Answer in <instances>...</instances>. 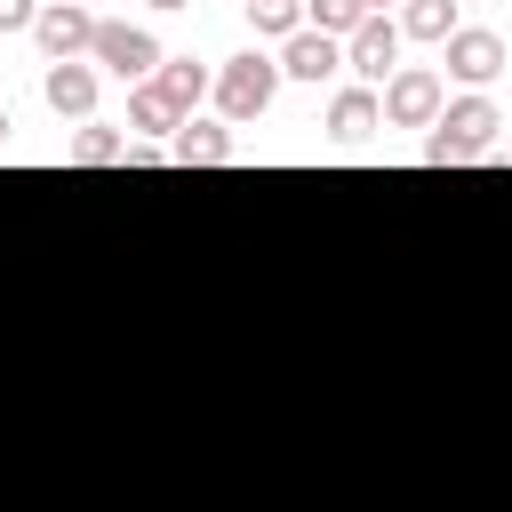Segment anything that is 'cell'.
<instances>
[{
    "label": "cell",
    "mask_w": 512,
    "mask_h": 512,
    "mask_svg": "<svg viewBox=\"0 0 512 512\" xmlns=\"http://www.w3.org/2000/svg\"><path fill=\"white\" fill-rule=\"evenodd\" d=\"M496 128H504V112H496L488 96H456V104H440V120H432V136H424V160H432V168L496 160Z\"/></svg>",
    "instance_id": "obj_1"
},
{
    "label": "cell",
    "mask_w": 512,
    "mask_h": 512,
    "mask_svg": "<svg viewBox=\"0 0 512 512\" xmlns=\"http://www.w3.org/2000/svg\"><path fill=\"white\" fill-rule=\"evenodd\" d=\"M216 112L224 120H256V112H272V96H280V64L264 56V48H240L232 64H216Z\"/></svg>",
    "instance_id": "obj_2"
},
{
    "label": "cell",
    "mask_w": 512,
    "mask_h": 512,
    "mask_svg": "<svg viewBox=\"0 0 512 512\" xmlns=\"http://www.w3.org/2000/svg\"><path fill=\"white\" fill-rule=\"evenodd\" d=\"M440 104H448V96H440V72H432V64H400V72L376 88V120H384V128H432Z\"/></svg>",
    "instance_id": "obj_3"
},
{
    "label": "cell",
    "mask_w": 512,
    "mask_h": 512,
    "mask_svg": "<svg viewBox=\"0 0 512 512\" xmlns=\"http://www.w3.org/2000/svg\"><path fill=\"white\" fill-rule=\"evenodd\" d=\"M88 56H96L104 72H120V80H152V64H160V40H152L144 24L96 16V32H88Z\"/></svg>",
    "instance_id": "obj_4"
},
{
    "label": "cell",
    "mask_w": 512,
    "mask_h": 512,
    "mask_svg": "<svg viewBox=\"0 0 512 512\" xmlns=\"http://www.w3.org/2000/svg\"><path fill=\"white\" fill-rule=\"evenodd\" d=\"M336 48H344V72H360V88H384L400 72V24L392 16H360Z\"/></svg>",
    "instance_id": "obj_5"
},
{
    "label": "cell",
    "mask_w": 512,
    "mask_h": 512,
    "mask_svg": "<svg viewBox=\"0 0 512 512\" xmlns=\"http://www.w3.org/2000/svg\"><path fill=\"white\" fill-rule=\"evenodd\" d=\"M88 32H96V16H88V8H72V0H48V8L32 16V40L48 48V64L88 56Z\"/></svg>",
    "instance_id": "obj_6"
},
{
    "label": "cell",
    "mask_w": 512,
    "mask_h": 512,
    "mask_svg": "<svg viewBox=\"0 0 512 512\" xmlns=\"http://www.w3.org/2000/svg\"><path fill=\"white\" fill-rule=\"evenodd\" d=\"M440 48H448V72H456V80H472V88H488V80L504 72V40H496L488 24H456Z\"/></svg>",
    "instance_id": "obj_7"
},
{
    "label": "cell",
    "mask_w": 512,
    "mask_h": 512,
    "mask_svg": "<svg viewBox=\"0 0 512 512\" xmlns=\"http://www.w3.org/2000/svg\"><path fill=\"white\" fill-rule=\"evenodd\" d=\"M272 64H280V80H312V88H320V80H336V72H344V48H336V40H320V32H288V48H280Z\"/></svg>",
    "instance_id": "obj_8"
},
{
    "label": "cell",
    "mask_w": 512,
    "mask_h": 512,
    "mask_svg": "<svg viewBox=\"0 0 512 512\" xmlns=\"http://www.w3.org/2000/svg\"><path fill=\"white\" fill-rule=\"evenodd\" d=\"M40 96H48V112L56 120H88L96 112V64H48V80H40Z\"/></svg>",
    "instance_id": "obj_9"
},
{
    "label": "cell",
    "mask_w": 512,
    "mask_h": 512,
    "mask_svg": "<svg viewBox=\"0 0 512 512\" xmlns=\"http://www.w3.org/2000/svg\"><path fill=\"white\" fill-rule=\"evenodd\" d=\"M168 160H176V168H224V160H232V128H216V120H176Z\"/></svg>",
    "instance_id": "obj_10"
},
{
    "label": "cell",
    "mask_w": 512,
    "mask_h": 512,
    "mask_svg": "<svg viewBox=\"0 0 512 512\" xmlns=\"http://www.w3.org/2000/svg\"><path fill=\"white\" fill-rule=\"evenodd\" d=\"M152 88L192 120V104L208 96V64H192V56H160V64H152Z\"/></svg>",
    "instance_id": "obj_11"
},
{
    "label": "cell",
    "mask_w": 512,
    "mask_h": 512,
    "mask_svg": "<svg viewBox=\"0 0 512 512\" xmlns=\"http://www.w3.org/2000/svg\"><path fill=\"white\" fill-rule=\"evenodd\" d=\"M384 120H376V88H336V104H328V136L336 144H360V136H376Z\"/></svg>",
    "instance_id": "obj_12"
},
{
    "label": "cell",
    "mask_w": 512,
    "mask_h": 512,
    "mask_svg": "<svg viewBox=\"0 0 512 512\" xmlns=\"http://www.w3.org/2000/svg\"><path fill=\"white\" fill-rule=\"evenodd\" d=\"M176 120H184V112H176L152 80H136V88H128V128H136V136H176Z\"/></svg>",
    "instance_id": "obj_13"
},
{
    "label": "cell",
    "mask_w": 512,
    "mask_h": 512,
    "mask_svg": "<svg viewBox=\"0 0 512 512\" xmlns=\"http://www.w3.org/2000/svg\"><path fill=\"white\" fill-rule=\"evenodd\" d=\"M120 152H128V136H120V128H96V120L64 144V160H72V168H112Z\"/></svg>",
    "instance_id": "obj_14"
},
{
    "label": "cell",
    "mask_w": 512,
    "mask_h": 512,
    "mask_svg": "<svg viewBox=\"0 0 512 512\" xmlns=\"http://www.w3.org/2000/svg\"><path fill=\"white\" fill-rule=\"evenodd\" d=\"M400 32H416V40H448V32H456V0H400Z\"/></svg>",
    "instance_id": "obj_15"
},
{
    "label": "cell",
    "mask_w": 512,
    "mask_h": 512,
    "mask_svg": "<svg viewBox=\"0 0 512 512\" xmlns=\"http://www.w3.org/2000/svg\"><path fill=\"white\" fill-rule=\"evenodd\" d=\"M240 8H248L256 40H288V32H304V0H240Z\"/></svg>",
    "instance_id": "obj_16"
},
{
    "label": "cell",
    "mask_w": 512,
    "mask_h": 512,
    "mask_svg": "<svg viewBox=\"0 0 512 512\" xmlns=\"http://www.w3.org/2000/svg\"><path fill=\"white\" fill-rule=\"evenodd\" d=\"M360 24V8L352 0H304V32H320V40H344Z\"/></svg>",
    "instance_id": "obj_17"
},
{
    "label": "cell",
    "mask_w": 512,
    "mask_h": 512,
    "mask_svg": "<svg viewBox=\"0 0 512 512\" xmlns=\"http://www.w3.org/2000/svg\"><path fill=\"white\" fill-rule=\"evenodd\" d=\"M32 16H40V0H0V40L8 32H32Z\"/></svg>",
    "instance_id": "obj_18"
},
{
    "label": "cell",
    "mask_w": 512,
    "mask_h": 512,
    "mask_svg": "<svg viewBox=\"0 0 512 512\" xmlns=\"http://www.w3.org/2000/svg\"><path fill=\"white\" fill-rule=\"evenodd\" d=\"M352 8H360V16H392V0H352Z\"/></svg>",
    "instance_id": "obj_19"
},
{
    "label": "cell",
    "mask_w": 512,
    "mask_h": 512,
    "mask_svg": "<svg viewBox=\"0 0 512 512\" xmlns=\"http://www.w3.org/2000/svg\"><path fill=\"white\" fill-rule=\"evenodd\" d=\"M8 128H16V120H8V112H0V152H8Z\"/></svg>",
    "instance_id": "obj_20"
},
{
    "label": "cell",
    "mask_w": 512,
    "mask_h": 512,
    "mask_svg": "<svg viewBox=\"0 0 512 512\" xmlns=\"http://www.w3.org/2000/svg\"><path fill=\"white\" fill-rule=\"evenodd\" d=\"M152 8H192V0H152Z\"/></svg>",
    "instance_id": "obj_21"
},
{
    "label": "cell",
    "mask_w": 512,
    "mask_h": 512,
    "mask_svg": "<svg viewBox=\"0 0 512 512\" xmlns=\"http://www.w3.org/2000/svg\"><path fill=\"white\" fill-rule=\"evenodd\" d=\"M72 8H88V0H72Z\"/></svg>",
    "instance_id": "obj_22"
}]
</instances>
